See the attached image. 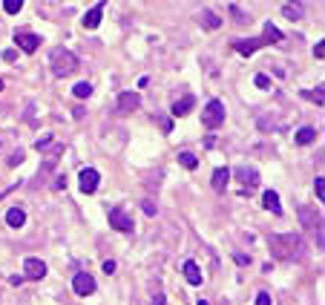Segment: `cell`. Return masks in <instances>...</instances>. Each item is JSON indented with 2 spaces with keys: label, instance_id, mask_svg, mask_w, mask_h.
I'll return each mask as SVG.
<instances>
[{
  "label": "cell",
  "instance_id": "cell-10",
  "mask_svg": "<svg viewBox=\"0 0 325 305\" xmlns=\"http://www.w3.org/2000/svg\"><path fill=\"white\" fill-rule=\"evenodd\" d=\"M265 46V41L262 37H245V41H233V49L242 52V55H253L256 49H262Z\"/></svg>",
  "mask_w": 325,
  "mask_h": 305
},
{
  "label": "cell",
  "instance_id": "cell-16",
  "mask_svg": "<svg viewBox=\"0 0 325 305\" xmlns=\"http://www.w3.org/2000/svg\"><path fill=\"white\" fill-rule=\"evenodd\" d=\"M193 95H184V98H179V101L173 104V116H187L190 109H193Z\"/></svg>",
  "mask_w": 325,
  "mask_h": 305
},
{
  "label": "cell",
  "instance_id": "cell-39",
  "mask_svg": "<svg viewBox=\"0 0 325 305\" xmlns=\"http://www.w3.org/2000/svg\"><path fill=\"white\" fill-rule=\"evenodd\" d=\"M196 305H207V302H204V299H199V302H196Z\"/></svg>",
  "mask_w": 325,
  "mask_h": 305
},
{
  "label": "cell",
  "instance_id": "cell-11",
  "mask_svg": "<svg viewBox=\"0 0 325 305\" xmlns=\"http://www.w3.org/2000/svg\"><path fill=\"white\" fill-rule=\"evenodd\" d=\"M104 9H107L104 3H95L87 15H84V26H87V29H98V23H101V17H104Z\"/></svg>",
  "mask_w": 325,
  "mask_h": 305
},
{
  "label": "cell",
  "instance_id": "cell-5",
  "mask_svg": "<svg viewBox=\"0 0 325 305\" xmlns=\"http://www.w3.org/2000/svg\"><path fill=\"white\" fill-rule=\"evenodd\" d=\"M15 44L21 46L26 55H32V52L41 46V35H35V32H26V29H17L15 32Z\"/></svg>",
  "mask_w": 325,
  "mask_h": 305
},
{
  "label": "cell",
  "instance_id": "cell-12",
  "mask_svg": "<svg viewBox=\"0 0 325 305\" xmlns=\"http://www.w3.org/2000/svg\"><path fill=\"white\" fill-rule=\"evenodd\" d=\"M210 182H213V190H219V193H222V190L227 187V182H231V167H216Z\"/></svg>",
  "mask_w": 325,
  "mask_h": 305
},
{
  "label": "cell",
  "instance_id": "cell-19",
  "mask_svg": "<svg viewBox=\"0 0 325 305\" xmlns=\"http://www.w3.org/2000/svg\"><path fill=\"white\" fill-rule=\"evenodd\" d=\"M282 15L288 17V21H299V17H302V6H299V3H285V6H282Z\"/></svg>",
  "mask_w": 325,
  "mask_h": 305
},
{
  "label": "cell",
  "instance_id": "cell-23",
  "mask_svg": "<svg viewBox=\"0 0 325 305\" xmlns=\"http://www.w3.org/2000/svg\"><path fill=\"white\" fill-rule=\"evenodd\" d=\"M179 164H181V167H187V170H196L199 161H196L193 153H179Z\"/></svg>",
  "mask_w": 325,
  "mask_h": 305
},
{
  "label": "cell",
  "instance_id": "cell-24",
  "mask_svg": "<svg viewBox=\"0 0 325 305\" xmlns=\"http://www.w3.org/2000/svg\"><path fill=\"white\" fill-rule=\"evenodd\" d=\"M305 95V98H314V104H317V107H322V95H325V87H322V84H319V87H317V92H302Z\"/></svg>",
  "mask_w": 325,
  "mask_h": 305
},
{
  "label": "cell",
  "instance_id": "cell-33",
  "mask_svg": "<svg viewBox=\"0 0 325 305\" xmlns=\"http://www.w3.org/2000/svg\"><path fill=\"white\" fill-rule=\"evenodd\" d=\"M46 144H52V136H44V138H41V141H37V150H46Z\"/></svg>",
  "mask_w": 325,
  "mask_h": 305
},
{
  "label": "cell",
  "instance_id": "cell-27",
  "mask_svg": "<svg viewBox=\"0 0 325 305\" xmlns=\"http://www.w3.org/2000/svg\"><path fill=\"white\" fill-rule=\"evenodd\" d=\"M314 190H317V199H325V179L317 176V182H314Z\"/></svg>",
  "mask_w": 325,
  "mask_h": 305
},
{
  "label": "cell",
  "instance_id": "cell-13",
  "mask_svg": "<svg viewBox=\"0 0 325 305\" xmlns=\"http://www.w3.org/2000/svg\"><path fill=\"white\" fill-rule=\"evenodd\" d=\"M181 271H184V276H187L190 285H202V271H199V265H196L193 259L184 262V265H181Z\"/></svg>",
  "mask_w": 325,
  "mask_h": 305
},
{
  "label": "cell",
  "instance_id": "cell-25",
  "mask_svg": "<svg viewBox=\"0 0 325 305\" xmlns=\"http://www.w3.org/2000/svg\"><path fill=\"white\" fill-rule=\"evenodd\" d=\"M3 9H6L9 15H17V12L23 9V3L21 0H3Z\"/></svg>",
  "mask_w": 325,
  "mask_h": 305
},
{
  "label": "cell",
  "instance_id": "cell-9",
  "mask_svg": "<svg viewBox=\"0 0 325 305\" xmlns=\"http://www.w3.org/2000/svg\"><path fill=\"white\" fill-rule=\"evenodd\" d=\"M116 109L121 112V116H127V112L138 109V92H121V95H118V104H116Z\"/></svg>",
  "mask_w": 325,
  "mask_h": 305
},
{
  "label": "cell",
  "instance_id": "cell-28",
  "mask_svg": "<svg viewBox=\"0 0 325 305\" xmlns=\"http://www.w3.org/2000/svg\"><path fill=\"white\" fill-rule=\"evenodd\" d=\"M253 305H274L271 302V294H267V291H259V294H256V302Z\"/></svg>",
  "mask_w": 325,
  "mask_h": 305
},
{
  "label": "cell",
  "instance_id": "cell-32",
  "mask_svg": "<svg viewBox=\"0 0 325 305\" xmlns=\"http://www.w3.org/2000/svg\"><path fill=\"white\" fill-rule=\"evenodd\" d=\"M159 124H161V130H164V132L173 130V121H170V118H159Z\"/></svg>",
  "mask_w": 325,
  "mask_h": 305
},
{
  "label": "cell",
  "instance_id": "cell-1",
  "mask_svg": "<svg viewBox=\"0 0 325 305\" xmlns=\"http://www.w3.org/2000/svg\"><path fill=\"white\" fill-rule=\"evenodd\" d=\"M299 247H302V239L296 233H276V236H271V256L279 262L294 259L299 254Z\"/></svg>",
  "mask_w": 325,
  "mask_h": 305
},
{
  "label": "cell",
  "instance_id": "cell-22",
  "mask_svg": "<svg viewBox=\"0 0 325 305\" xmlns=\"http://www.w3.org/2000/svg\"><path fill=\"white\" fill-rule=\"evenodd\" d=\"M262 41H265V44H267V41H274V44H279V41H282V32L276 29L274 23H265V37H262Z\"/></svg>",
  "mask_w": 325,
  "mask_h": 305
},
{
  "label": "cell",
  "instance_id": "cell-21",
  "mask_svg": "<svg viewBox=\"0 0 325 305\" xmlns=\"http://www.w3.org/2000/svg\"><path fill=\"white\" fill-rule=\"evenodd\" d=\"M72 95H75V98H89V95H92V84H87V81L75 84V87H72Z\"/></svg>",
  "mask_w": 325,
  "mask_h": 305
},
{
  "label": "cell",
  "instance_id": "cell-40",
  "mask_svg": "<svg viewBox=\"0 0 325 305\" xmlns=\"http://www.w3.org/2000/svg\"><path fill=\"white\" fill-rule=\"evenodd\" d=\"M0 89H3V81H0Z\"/></svg>",
  "mask_w": 325,
  "mask_h": 305
},
{
  "label": "cell",
  "instance_id": "cell-34",
  "mask_svg": "<svg viewBox=\"0 0 325 305\" xmlns=\"http://www.w3.org/2000/svg\"><path fill=\"white\" fill-rule=\"evenodd\" d=\"M104 274H116V262H112V259L104 262Z\"/></svg>",
  "mask_w": 325,
  "mask_h": 305
},
{
  "label": "cell",
  "instance_id": "cell-6",
  "mask_svg": "<svg viewBox=\"0 0 325 305\" xmlns=\"http://www.w3.org/2000/svg\"><path fill=\"white\" fill-rule=\"evenodd\" d=\"M46 276V262H41L37 256L23 259V279H44Z\"/></svg>",
  "mask_w": 325,
  "mask_h": 305
},
{
  "label": "cell",
  "instance_id": "cell-2",
  "mask_svg": "<svg viewBox=\"0 0 325 305\" xmlns=\"http://www.w3.org/2000/svg\"><path fill=\"white\" fill-rule=\"evenodd\" d=\"M49 66L52 72L58 75V78H66V75L75 72V66H78V58H75L69 49H64V46H58V49H52L49 55Z\"/></svg>",
  "mask_w": 325,
  "mask_h": 305
},
{
  "label": "cell",
  "instance_id": "cell-26",
  "mask_svg": "<svg viewBox=\"0 0 325 305\" xmlns=\"http://www.w3.org/2000/svg\"><path fill=\"white\" fill-rule=\"evenodd\" d=\"M253 84H256V87L259 89H271V78H267V75H253Z\"/></svg>",
  "mask_w": 325,
  "mask_h": 305
},
{
  "label": "cell",
  "instance_id": "cell-38",
  "mask_svg": "<svg viewBox=\"0 0 325 305\" xmlns=\"http://www.w3.org/2000/svg\"><path fill=\"white\" fill-rule=\"evenodd\" d=\"M152 305H167L164 294H156V297H152Z\"/></svg>",
  "mask_w": 325,
  "mask_h": 305
},
{
  "label": "cell",
  "instance_id": "cell-31",
  "mask_svg": "<svg viewBox=\"0 0 325 305\" xmlns=\"http://www.w3.org/2000/svg\"><path fill=\"white\" fill-rule=\"evenodd\" d=\"M233 259H236V265H239V268H245L247 262H251V256H245V254H236Z\"/></svg>",
  "mask_w": 325,
  "mask_h": 305
},
{
  "label": "cell",
  "instance_id": "cell-17",
  "mask_svg": "<svg viewBox=\"0 0 325 305\" xmlns=\"http://www.w3.org/2000/svg\"><path fill=\"white\" fill-rule=\"evenodd\" d=\"M317 141V130L314 127H302V130H296V144H314Z\"/></svg>",
  "mask_w": 325,
  "mask_h": 305
},
{
  "label": "cell",
  "instance_id": "cell-15",
  "mask_svg": "<svg viewBox=\"0 0 325 305\" xmlns=\"http://www.w3.org/2000/svg\"><path fill=\"white\" fill-rule=\"evenodd\" d=\"M262 204H265L267 211H274L276 216L282 213V204H279V193L276 190H265V196H262Z\"/></svg>",
  "mask_w": 325,
  "mask_h": 305
},
{
  "label": "cell",
  "instance_id": "cell-3",
  "mask_svg": "<svg viewBox=\"0 0 325 305\" xmlns=\"http://www.w3.org/2000/svg\"><path fill=\"white\" fill-rule=\"evenodd\" d=\"M202 124L207 127V130H216V127H222L224 124V104L222 101H207L202 109Z\"/></svg>",
  "mask_w": 325,
  "mask_h": 305
},
{
  "label": "cell",
  "instance_id": "cell-29",
  "mask_svg": "<svg viewBox=\"0 0 325 305\" xmlns=\"http://www.w3.org/2000/svg\"><path fill=\"white\" fill-rule=\"evenodd\" d=\"M231 12H233V17H236V21H242V23L247 21V17H245V12H242V9L236 6V3H233V6H231Z\"/></svg>",
  "mask_w": 325,
  "mask_h": 305
},
{
  "label": "cell",
  "instance_id": "cell-35",
  "mask_svg": "<svg viewBox=\"0 0 325 305\" xmlns=\"http://www.w3.org/2000/svg\"><path fill=\"white\" fill-rule=\"evenodd\" d=\"M144 213H150V216H156V204H152L150 199H147V202H144Z\"/></svg>",
  "mask_w": 325,
  "mask_h": 305
},
{
  "label": "cell",
  "instance_id": "cell-8",
  "mask_svg": "<svg viewBox=\"0 0 325 305\" xmlns=\"http://www.w3.org/2000/svg\"><path fill=\"white\" fill-rule=\"evenodd\" d=\"M72 291L78 294V297H89V294H95V279L89 274H75V279H72Z\"/></svg>",
  "mask_w": 325,
  "mask_h": 305
},
{
  "label": "cell",
  "instance_id": "cell-37",
  "mask_svg": "<svg viewBox=\"0 0 325 305\" xmlns=\"http://www.w3.org/2000/svg\"><path fill=\"white\" fill-rule=\"evenodd\" d=\"M21 161H23V153H21V150H17V153H15V156H12V159H9V164H21Z\"/></svg>",
  "mask_w": 325,
  "mask_h": 305
},
{
  "label": "cell",
  "instance_id": "cell-30",
  "mask_svg": "<svg viewBox=\"0 0 325 305\" xmlns=\"http://www.w3.org/2000/svg\"><path fill=\"white\" fill-rule=\"evenodd\" d=\"M314 55H317V58H325V41H317V46H314Z\"/></svg>",
  "mask_w": 325,
  "mask_h": 305
},
{
  "label": "cell",
  "instance_id": "cell-36",
  "mask_svg": "<svg viewBox=\"0 0 325 305\" xmlns=\"http://www.w3.org/2000/svg\"><path fill=\"white\" fill-rule=\"evenodd\" d=\"M3 58H6V61H9V64H12V61H15V58H17V52H15V49H6V52H3Z\"/></svg>",
  "mask_w": 325,
  "mask_h": 305
},
{
  "label": "cell",
  "instance_id": "cell-18",
  "mask_svg": "<svg viewBox=\"0 0 325 305\" xmlns=\"http://www.w3.org/2000/svg\"><path fill=\"white\" fill-rule=\"evenodd\" d=\"M6 222L12 227H23V225H26V213H23L21 207H12V211L6 213Z\"/></svg>",
  "mask_w": 325,
  "mask_h": 305
},
{
  "label": "cell",
  "instance_id": "cell-14",
  "mask_svg": "<svg viewBox=\"0 0 325 305\" xmlns=\"http://www.w3.org/2000/svg\"><path fill=\"white\" fill-rule=\"evenodd\" d=\"M236 176H239V182L247 184V187H256V184H259V173H256L253 167H239Z\"/></svg>",
  "mask_w": 325,
  "mask_h": 305
},
{
  "label": "cell",
  "instance_id": "cell-20",
  "mask_svg": "<svg viewBox=\"0 0 325 305\" xmlns=\"http://www.w3.org/2000/svg\"><path fill=\"white\" fill-rule=\"evenodd\" d=\"M202 23L207 26V29H219V26H222V21H219L210 9H202Z\"/></svg>",
  "mask_w": 325,
  "mask_h": 305
},
{
  "label": "cell",
  "instance_id": "cell-7",
  "mask_svg": "<svg viewBox=\"0 0 325 305\" xmlns=\"http://www.w3.org/2000/svg\"><path fill=\"white\" fill-rule=\"evenodd\" d=\"M109 227H116L121 233H132V219L121 211V207H112L109 211Z\"/></svg>",
  "mask_w": 325,
  "mask_h": 305
},
{
  "label": "cell",
  "instance_id": "cell-4",
  "mask_svg": "<svg viewBox=\"0 0 325 305\" xmlns=\"http://www.w3.org/2000/svg\"><path fill=\"white\" fill-rule=\"evenodd\" d=\"M98 184H101V176H98V170H95V167H84L78 173V187H81V193H95V190H98Z\"/></svg>",
  "mask_w": 325,
  "mask_h": 305
}]
</instances>
